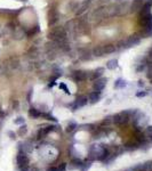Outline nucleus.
<instances>
[{
    "label": "nucleus",
    "mask_w": 152,
    "mask_h": 171,
    "mask_svg": "<svg viewBox=\"0 0 152 171\" xmlns=\"http://www.w3.org/2000/svg\"><path fill=\"white\" fill-rule=\"evenodd\" d=\"M138 25L142 28V38L152 37V13L138 14Z\"/></svg>",
    "instance_id": "1"
},
{
    "label": "nucleus",
    "mask_w": 152,
    "mask_h": 171,
    "mask_svg": "<svg viewBox=\"0 0 152 171\" xmlns=\"http://www.w3.org/2000/svg\"><path fill=\"white\" fill-rule=\"evenodd\" d=\"M48 39L55 42H62L64 40H69L66 31L63 26H53L48 32Z\"/></svg>",
    "instance_id": "2"
},
{
    "label": "nucleus",
    "mask_w": 152,
    "mask_h": 171,
    "mask_svg": "<svg viewBox=\"0 0 152 171\" xmlns=\"http://www.w3.org/2000/svg\"><path fill=\"white\" fill-rule=\"evenodd\" d=\"M103 149H104V145H92L89 149H88V159L89 161H100L103 153Z\"/></svg>",
    "instance_id": "3"
},
{
    "label": "nucleus",
    "mask_w": 152,
    "mask_h": 171,
    "mask_svg": "<svg viewBox=\"0 0 152 171\" xmlns=\"http://www.w3.org/2000/svg\"><path fill=\"white\" fill-rule=\"evenodd\" d=\"M47 18H48V26L53 28L56 25V23L59 21V12L56 6H51L48 9V13H47Z\"/></svg>",
    "instance_id": "4"
},
{
    "label": "nucleus",
    "mask_w": 152,
    "mask_h": 171,
    "mask_svg": "<svg viewBox=\"0 0 152 171\" xmlns=\"http://www.w3.org/2000/svg\"><path fill=\"white\" fill-rule=\"evenodd\" d=\"M64 29L66 31L68 38L74 39L76 36H77V33H78V21L77 20H72V21L66 22Z\"/></svg>",
    "instance_id": "5"
},
{
    "label": "nucleus",
    "mask_w": 152,
    "mask_h": 171,
    "mask_svg": "<svg viewBox=\"0 0 152 171\" xmlns=\"http://www.w3.org/2000/svg\"><path fill=\"white\" fill-rule=\"evenodd\" d=\"M129 119H130L129 116L123 111L113 116V123H116L118 127H123L129 122Z\"/></svg>",
    "instance_id": "6"
},
{
    "label": "nucleus",
    "mask_w": 152,
    "mask_h": 171,
    "mask_svg": "<svg viewBox=\"0 0 152 171\" xmlns=\"http://www.w3.org/2000/svg\"><path fill=\"white\" fill-rule=\"evenodd\" d=\"M140 42H141L140 34H133V36L127 38L126 40H123V48H131V47H135V46L140 45Z\"/></svg>",
    "instance_id": "7"
},
{
    "label": "nucleus",
    "mask_w": 152,
    "mask_h": 171,
    "mask_svg": "<svg viewBox=\"0 0 152 171\" xmlns=\"http://www.w3.org/2000/svg\"><path fill=\"white\" fill-rule=\"evenodd\" d=\"M89 76V72H86V71H82V70H76L73 71L72 74H71V78L76 82H82L86 81Z\"/></svg>",
    "instance_id": "8"
},
{
    "label": "nucleus",
    "mask_w": 152,
    "mask_h": 171,
    "mask_svg": "<svg viewBox=\"0 0 152 171\" xmlns=\"http://www.w3.org/2000/svg\"><path fill=\"white\" fill-rule=\"evenodd\" d=\"M106 83H108V79L100 78V79L95 80V82L93 83V90H94V91H97V92H101L102 90L105 88Z\"/></svg>",
    "instance_id": "9"
},
{
    "label": "nucleus",
    "mask_w": 152,
    "mask_h": 171,
    "mask_svg": "<svg viewBox=\"0 0 152 171\" xmlns=\"http://www.w3.org/2000/svg\"><path fill=\"white\" fill-rule=\"evenodd\" d=\"M144 1L145 0H133L129 6L130 13H140V10L142 9L143 5H144Z\"/></svg>",
    "instance_id": "10"
},
{
    "label": "nucleus",
    "mask_w": 152,
    "mask_h": 171,
    "mask_svg": "<svg viewBox=\"0 0 152 171\" xmlns=\"http://www.w3.org/2000/svg\"><path fill=\"white\" fill-rule=\"evenodd\" d=\"M87 103H88V97L85 96V95H81V96H79L76 99V102H74V104H73L72 106V111H76V110L79 108V107L86 106Z\"/></svg>",
    "instance_id": "11"
},
{
    "label": "nucleus",
    "mask_w": 152,
    "mask_h": 171,
    "mask_svg": "<svg viewBox=\"0 0 152 171\" xmlns=\"http://www.w3.org/2000/svg\"><path fill=\"white\" fill-rule=\"evenodd\" d=\"M55 130H56V127L55 126H47V127H45V128H41V129L38 131L37 138H38V139H41L43 137H46L49 132L55 131Z\"/></svg>",
    "instance_id": "12"
},
{
    "label": "nucleus",
    "mask_w": 152,
    "mask_h": 171,
    "mask_svg": "<svg viewBox=\"0 0 152 171\" xmlns=\"http://www.w3.org/2000/svg\"><path fill=\"white\" fill-rule=\"evenodd\" d=\"M16 162H17V165L18 168L22 167V165H25V164H29V157L26 156L25 152L24 151H21L17 156H16Z\"/></svg>",
    "instance_id": "13"
},
{
    "label": "nucleus",
    "mask_w": 152,
    "mask_h": 171,
    "mask_svg": "<svg viewBox=\"0 0 152 171\" xmlns=\"http://www.w3.org/2000/svg\"><path fill=\"white\" fill-rule=\"evenodd\" d=\"M93 54L90 52L89 49H87V48H81L79 50V60H82V62H87V60H90L93 58V56H92Z\"/></svg>",
    "instance_id": "14"
},
{
    "label": "nucleus",
    "mask_w": 152,
    "mask_h": 171,
    "mask_svg": "<svg viewBox=\"0 0 152 171\" xmlns=\"http://www.w3.org/2000/svg\"><path fill=\"white\" fill-rule=\"evenodd\" d=\"M130 2L129 1H121L120 4H118V12H119V16H123L128 13V9H129Z\"/></svg>",
    "instance_id": "15"
},
{
    "label": "nucleus",
    "mask_w": 152,
    "mask_h": 171,
    "mask_svg": "<svg viewBox=\"0 0 152 171\" xmlns=\"http://www.w3.org/2000/svg\"><path fill=\"white\" fill-rule=\"evenodd\" d=\"M103 73H104V68H103V67H97L96 70L89 72V76H88V78H89L92 81H95V80L100 79L102 75H103Z\"/></svg>",
    "instance_id": "16"
},
{
    "label": "nucleus",
    "mask_w": 152,
    "mask_h": 171,
    "mask_svg": "<svg viewBox=\"0 0 152 171\" xmlns=\"http://www.w3.org/2000/svg\"><path fill=\"white\" fill-rule=\"evenodd\" d=\"M88 102L90 104H95L97 103L100 99H101V92H97V91H92L88 94Z\"/></svg>",
    "instance_id": "17"
},
{
    "label": "nucleus",
    "mask_w": 152,
    "mask_h": 171,
    "mask_svg": "<svg viewBox=\"0 0 152 171\" xmlns=\"http://www.w3.org/2000/svg\"><path fill=\"white\" fill-rule=\"evenodd\" d=\"M92 54H93L94 57H97V58L105 56V54H104V49H103V46L102 45L95 46L94 48H93V50H92Z\"/></svg>",
    "instance_id": "18"
},
{
    "label": "nucleus",
    "mask_w": 152,
    "mask_h": 171,
    "mask_svg": "<svg viewBox=\"0 0 152 171\" xmlns=\"http://www.w3.org/2000/svg\"><path fill=\"white\" fill-rule=\"evenodd\" d=\"M92 2V0H85L80 6H78V8H77V12H76V14L77 15H81L85 10H86L87 8H88V6H89V4Z\"/></svg>",
    "instance_id": "19"
},
{
    "label": "nucleus",
    "mask_w": 152,
    "mask_h": 171,
    "mask_svg": "<svg viewBox=\"0 0 152 171\" xmlns=\"http://www.w3.org/2000/svg\"><path fill=\"white\" fill-rule=\"evenodd\" d=\"M43 115V112H40L39 110H37L35 107H31L29 110V116L30 118H33V119H39L41 118Z\"/></svg>",
    "instance_id": "20"
},
{
    "label": "nucleus",
    "mask_w": 152,
    "mask_h": 171,
    "mask_svg": "<svg viewBox=\"0 0 152 171\" xmlns=\"http://www.w3.org/2000/svg\"><path fill=\"white\" fill-rule=\"evenodd\" d=\"M103 49H104V54L105 55H110V54H113L117 50V46L112 45V44L103 45Z\"/></svg>",
    "instance_id": "21"
},
{
    "label": "nucleus",
    "mask_w": 152,
    "mask_h": 171,
    "mask_svg": "<svg viewBox=\"0 0 152 171\" xmlns=\"http://www.w3.org/2000/svg\"><path fill=\"white\" fill-rule=\"evenodd\" d=\"M118 66H119V63H118V60H116V58L110 60L106 62V68H108V70L113 71V70L118 68Z\"/></svg>",
    "instance_id": "22"
},
{
    "label": "nucleus",
    "mask_w": 152,
    "mask_h": 171,
    "mask_svg": "<svg viewBox=\"0 0 152 171\" xmlns=\"http://www.w3.org/2000/svg\"><path fill=\"white\" fill-rule=\"evenodd\" d=\"M25 37V32H24V29L22 28H16L14 31V38L17 39V40H21L23 38Z\"/></svg>",
    "instance_id": "23"
},
{
    "label": "nucleus",
    "mask_w": 152,
    "mask_h": 171,
    "mask_svg": "<svg viewBox=\"0 0 152 171\" xmlns=\"http://www.w3.org/2000/svg\"><path fill=\"white\" fill-rule=\"evenodd\" d=\"M113 87H115L116 89H123L125 87H127V81L123 80V79H117L115 84H113Z\"/></svg>",
    "instance_id": "24"
},
{
    "label": "nucleus",
    "mask_w": 152,
    "mask_h": 171,
    "mask_svg": "<svg viewBox=\"0 0 152 171\" xmlns=\"http://www.w3.org/2000/svg\"><path fill=\"white\" fill-rule=\"evenodd\" d=\"M138 146H140V144L137 143V140H136V139H131V140L127 141V143H125V147H127V148H129V149L137 148Z\"/></svg>",
    "instance_id": "25"
},
{
    "label": "nucleus",
    "mask_w": 152,
    "mask_h": 171,
    "mask_svg": "<svg viewBox=\"0 0 152 171\" xmlns=\"http://www.w3.org/2000/svg\"><path fill=\"white\" fill-rule=\"evenodd\" d=\"M76 128H78V124L76 122H70L66 127V132H72Z\"/></svg>",
    "instance_id": "26"
},
{
    "label": "nucleus",
    "mask_w": 152,
    "mask_h": 171,
    "mask_svg": "<svg viewBox=\"0 0 152 171\" xmlns=\"http://www.w3.org/2000/svg\"><path fill=\"white\" fill-rule=\"evenodd\" d=\"M113 122V116H106V118H104V120L102 121L101 126H109L110 123H112Z\"/></svg>",
    "instance_id": "27"
},
{
    "label": "nucleus",
    "mask_w": 152,
    "mask_h": 171,
    "mask_svg": "<svg viewBox=\"0 0 152 171\" xmlns=\"http://www.w3.org/2000/svg\"><path fill=\"white\" fill-rule=\"evenodd\" d=\"M26 132H28V127L25 126V124H22L20 127V129H18V131H17V134L20 135V136H24Z\"/></svg>",
    "instance_id": "28"
},
{
    "label": "nucleus",
    "mask_w": 152,
    "mask_h": 171,
    "mask_svg": "<svg viewBox=\"0 0 152 171\" xmlns=\"http://www.w3.org/2000/svg\"><path fill=\"white\" fill-rule=\"evenodd\" d=\"M41 118H46V120H49V121H54V122H57V119H56L55 116H53L51 114H49V113H43Z\"/></svg>",
    "instance_id": "29"
},
{
    "label": "nucleus",
    "mask_w": 152,
    "mask_h": 171,
    "mask_svg": "<svg viewBox=\"0 0 152 171\" xmlns=\"http://www.w3.org/2000/svg\"><path fill=\"white\" fill-rule=\"evenodd\" d=\"M71 163L74 164L76 167H79V168H81V165L84 164V162H82L80 159H76V157H74V159H72V160H71Z\"/></svg>",
    "instance_id": "30"
},
{
    "label": "nucleus",
    "mask_w": 152,
    "mask_h": 171,
    "mask_svg": "<svg viewBox=\"0 0 152 171\" xmlns=\"http://www.w3.org/2000/svg\"><path fill=\"white\" fill-rule=\"evenodd\" d=\"M92 167V161H88V162H86V163H84L82 165H81V171H87L89 168Z\"/></svg>",
    "instance_id": "31"
},
{
    "label": "nucleus",
    "mask_w": 152,
    "mask_h": 171,
    "mask_svg": "<svg viewBox=\"0 0 152 171\" xmlns=\"http://www.w3.org/2000/svg\"><path fill=\"white\" fill-rule=\"evenodd\" d=\"M143 171H152V162H146L143 164Z\"/></svg>",
    "instance_id": "32"
},
{
    "label": "nucleus",
    "mask_w": 152,
    "mask_h": 171,
    "mask_svg": "<svg viewBox=\"0 0 152 171\" xmlns=\"http://www.w3.org/2000/svg\"><path fill=\"white\" fill-rule=\"evenodd\" d=\"M24 122H25V119H24L23 116H18V118H17V119H15V121H14L15 124H18V126L24 124Z\"/></svg>",
    "instance_id": "33"
},
{
    "label": "nucleus",
    "mask_w": 152,
    "mask_h": 171,
    "mask_svg": "<svg viewBox=\"0 0 152 171\" xmlns=\"http://www.w3.org/2000/svg\"><path fill=\"white\" fill-rule=\"evenodd\" d=\"M58 87H59L61 89L63 90V91H64L65 94H68V95L70 94V91H69V89H68V87H66V84H65V83H63V82H61V83L58 84Z\"/></svg>",
    "instance_id": "34"
},
{
    "label": "nucleus",
    "mask_w": 152,
    "mask_h": 171,
    "mask_svg": "<svg viewBox=\"0 0 152 171\" xmlns=\"http://www.w3.org/2000/svg\"><path fill=\"white\" fill-rule=\"evenodd\" d=\"M146 58H148V65H150L152 64V48L149 50L148 52V56H146Z\"/></svg>",
    "instance_id": "35"
},
{
    "label": "nucleus",
    "mask_w": 152,
    "mask_h": 171,
    "mask_svg": "<svg viewBox=\"0 0 152 171\" xmlns=\"http://www.w3.org/2000/svg\"><path fill=\"white\" fill-rule=\"evenodd\" d=\"M148 91H138V92H136V97L137 98H142V97H145L148 96Z\"/></svg>",
    "instance_id": "36"
},
{
    "label": "nucleus",
    "mask_w": 152,
    "mask_h": 171,
    "mask_svg": "<svg viewBox=\"0 0 152 171\" xmlns=\"http://www.w3.org/2000/svg\"><path fill=\"white\" fill-rule=\"evenodd\" d=\"M146 76H148V79L152 80V64H150V65H149V68H148V73H146Z\"/></svg>",
    "instance_id": "37"
},
{
    "label": "nucleus",
    "mask_w": 152,
    "mask_h": 171,
    "mask_svg": "<svg viewBox=\"0 0 152 171\" xmlns=\"http://www.w3.org/2000/svg\"><path fill=\"white\" fill-rule=\"evenodd\" d=\"M66 170V164L65 163H61L57 167V171H65Z\"/></svg>",
    "instance_id": "38"
},
{
    "label": "nucleus",
    "mask_w": 152,
    "mask_h": 171,
    "mask_svg": "<svg viewBox=\"0 0 152 171\" xmlns=\"http://www.w3.org/2000/svg\"><path fill=\"white\" fill-rule=\"evenodd\" d=\"M20 171H30L29 164H25V165H22V167H20Z\"/></svg>",
    "instance_id": "39"
},
{
    "label": "nucleus",
    "mask_w": 152,
    "mask_h": 171,
    "mask_svg": "<svg viewBox=\"0 0 152 171\" xmlns=\"http://www.w3.org/2000/svg\"><path fill=\"white\" fill-rule=\"evenodd\" d=\"M8 136H9L12 139H15V138H16V135H15L13 131H8Z\"/></svg>",
    "instance_id": "40"
},
{
    "label": "nucleus",
    "mask_w": 152,
    "mask_h": 171,
    "mask_svg": "<svg viewBox=\"0 0 152 171\" xmlns=\"http://www.w3.org/2000/svg\"><path fill=\"white\" fill-rule=\"evenodd\" d=\"M47 171H57V167H49Z\"/></svg>",
    "instance_id": "41"
},
{
    "label": "nucleus",
    "mask_w": 152,
    "mask_h": 171,
    "mask_svg": "<svg viewBox=\"0 0 152 171\" xmlns=\"http://www.w3.org/2000/svg\"><path fill=\"white\" fill-rule=\"evenodd\" d=\"M146 131H148V132H150V134L152 135V126L148 127V128H146Z\"/></svg>",
    "instance_id": "42"
},
{
    "label": "nucleus",
    "mask_w": 152,
    "mask_h": 171,
    "mask_svg": "<svg viewBox=\"0 0 152 171\" xmlns=\"http://www.w3.org/2000/svg\"><path fill=\"white\" fill-rule=\"evenodd\" d=\"M143 86H144V82L142 81V80H140L138 81V87H143Z\"/></svg>",
    "instance_id": "43"
},
{
    "label": "nucleus",
    "mask_w": 152,
    "mask_h": 171,
    "mask_svg": "<svg viewBox=\"0 0 152 171\" xmlns=\"http://www.w3.org/2000/svg\"><path fill=\"white\" fill-rule=\"evenodd\" d=\"M31 94H32V90H30L29 95H28V100L30 102V99H31Z\"/></svg>",
    "instance_id": "44"
},
{
    "label": "nucleus",
    "mask_w": 152,
    "mask_h": 171,
    "mask_svg": "<svg viewBox=\"0 0 152 171\" xmlns=\"http://www.w3.org/2000/svg\"><path fill=\"white\" fill-rule=\"evenodd\" d=\"M30 171H40V170H39L38 168H33V169H31Z\"/></svg>",
    "instance_id": "45"
},
{
    "label": "nucleus",
    "mask_w": 152,
    "mask_h": 171,
    "mask_svg": "<svg viewBox=\"0 0 152 171\" xmlns=\"http://www.w3.org/2000/svg\"><path fill=\"white\" fill-rule=\"evenodd\" d=\"M150 140H151V143H152V135L150 136Z\"/></svg>",
    "instance_id": "46"
},
{
    "label": "nucleus",
    "mask_w": 152,
    "mask_h": 171,
    "mask_svg": "<svg viewBox=\"0 0 152 171\" xmlns=\"http://www.w3.org/2000/svg\"><path fill=\"white\" fill-rule=\"evenodd\" d=\"M116 1H119V2H121V1H123V0H116Z\"/></svg>",
    "instance_id": "47"
}]
</instances>
